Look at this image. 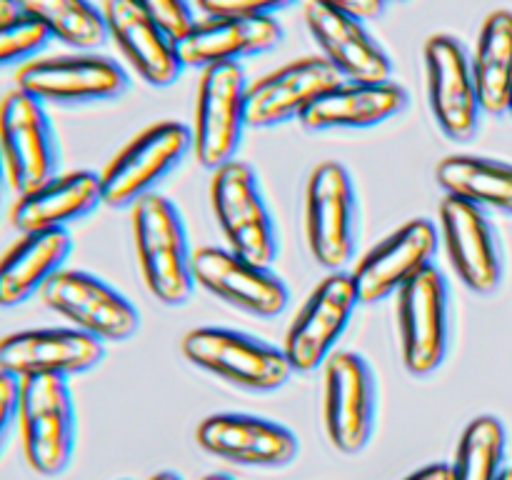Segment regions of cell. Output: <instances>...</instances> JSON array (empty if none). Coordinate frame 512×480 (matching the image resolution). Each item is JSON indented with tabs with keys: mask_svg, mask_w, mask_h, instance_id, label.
<instances>
[{
	"mask_svg": "<svg viewBox=\"0 0 512 480\" xmlns=\"http://www.w3.org/2000/svg\"><path fill=\"white\" fill-rule=\"evenodd\" d=\"M133 240L145 288L165 308L193 298L195 275L183 215L163 195H145L133 205Z\"/></svg>",
	"mask_w": 512,
	"mask_h": 480,
	"instance_id": "obj_1",
	"label": "cell"
},
{
	"mask_svg": "<svg viewBox=\"0 0 512 480\" xmlns=\"http://www.w3.org/2000/svg\"><path fill=\"white\" fill-rule=\"evenodd\" d=\"M180 350L190 365L248 393H275L295 375L283 348L243 330L193 328L180 340Z\"/></svg>",
	"mask_w": 512,
	"mask_h": 480,
	"instance_id": "obj_2",
	"label": "cell"
},
{
	"mask_svg": "<svg viewBox=\"0 0 512 480\" xmlns=\"http://www.w3.org/2000/svg\"><path fill=\"white\" fill-rule=\"evenodd\" d=\"M23 455L43 478H58L70 468L78 443V413L68 378L33 375L20 380Z\"/></svg>",
	"mask_w": 512,
	"mask_h": 480,
	"instance_id": "obj_3",
	"label": "cell"
},
{
	"mask_svg": "<svg viewBox=\"0 0 512 480\" xmlns=\"http://www.w3.org/2000/svg\"><path fill=\"white\" fill-rule=\"evenodd\" d=\"M188 153H193L190 125L180 120L148 125L120 148L100 173L103 205L133 208L145 195L158 193V185L183 165Z\"/></svg>",
	"mask_w": 512,
	"mask_h": 480,
	"instance_id": "obj_4",
	"label": "cell"
},
{
	"mask_svg": "<svg viewBox=\"0 0 512 480\" xmlns=\"http://www.w3.org/2000/svg\"><path fill=\"white\" fill-rule=\"evenodd\" d=\"M305 238L310 255L328 273H340L358 248V195L338 160L315 165L305 188Z\"/></svg>",
	"mask_w": 512,
	"mask_h": 480,
	"instance_id": "obj_5",
	"label": "cell"
},
{
	"mask_svg": "<svg viewBox=\"0 0 512 480\" xmlns=\"http://www.w3.org/2000/svg\"><path fill=\"white\" fill-rule=\"evenodd\" d=\"M248 85L240 63L213 65L200 75L190 133L195 160L210 173L238 160L248 128Z\"/></svg>",
	"mask_w": 512,
	"mask_h": 480,
	"instance_id": "obj_6",
	"label": "cell"
},
{
	"mask_svg": "<svg viewBox=\"0 0 512 480\" xmlns=\"http://www.w3.org/2000/svg\"><path fill=\"white\" fill-rule=\"evenodd\" d=\"M210 203L228 248L258 265H273L278 258V230L265 203L263 188L243 160L223 165L210 180Z\"/></svg>",
	"mask_w": 512,
	"mask_h": 480,
	"instance_id": "obj_7",
	"label": "cell"
},
{
	"mask_svg": "<svg viewBox=\"0 0 512 480\" xmlns=\"http://www.w3.org/2000/svg\"><path fill=\"white\" fill-rule=\"evenodd\" d=\"M0 155L8 185L18 195L60 175L58 133L48 108L20 88L0 100Z\"/></svg>",
	"mask_w": 512,
	"mask_h": 480,
	"instance_id": "obj_8",
	"label": "cell"
},
{
	"mask_svg": "<svg viewBox=\"0 0 512 480\" xmlns=\"http://www.w3.org/2000/svg\"><path fill=\"white\" fill-rule=\"evenodd\" d=\"M18 88L55 108L108 103L128 93L130 78L115 60L95 53L38 58L18 70Z\"/></svg>",
	"mask_w": 512,
	"mask_h": 480,
	"instance_id": "obj_9",
	"label": "cell"
},
{
	"mask_svg": "<svg viewBox=\"0 0 512 480\" xmlns=\"http://www.w3.org/2000/svg\"><path fill=\"white\" fill-rule=\"evenodd\" d=\"M378 420V380L368 360L340 350L325 363L323 423L330 445L343 455L368 448Z\"/></svg>",
	"mask_w": 512,
	"mask_h": 480,
	"instance_id": "obj_10",
	"label": "cell"
},
{
	"mask_svg": "<svg viewBox=\"0 0 512 480\" xmlns=\"http://www.w3.org/2000/svg\"><path fill=\"white\" fill-rule=\"evenodd\" d=\"M398 330L403 365L415 378H428L450 350V288L438 265L410 280L398 293Z\"/></svg>",
	"mask_w": 512,
	"mask_h": 480,
	"instance_id": "obj_11",
	"label": "cell"
},
{
	"mask_svg": "<svg viewBox=\"0 0 512 480\" xmlns=\"http://www.w3.org/2000/svg\"><path fill=\"white\" fill-rule=\"evenodd\" d=\"M423 58L435 125L453 143H470L480 130L483 108L468 50L455 35L435 33L425 40Z\"/></svg>",
	"mask_w": 512,
	"mask_h": 480,
	"instance_id": "obj_12",
	"label": "cell"
},
{
	"mask_svg": "<svg viewBox=\"0 0 512 480\" xmlns=\"http://www.w3.org/2000/svg\"><path fill=\"white\" fill-rule=\"evenodd\" d=\"M40 298L73 328L103 343H123L140 330L138 308L120 290L88 270H60L45 285Z\"/></svg>",
	"mask_w": 512,
	"mask_h": 480,
	"instance_id": "obj_13",
	"label": "cell"
},
{
	"mask_svg": "<svg viewBox=\"0 0 512 480\" xmlns=\"http://www.w3.org/2000/svg\"><path fill=\"white\" fill-rule=\"evenodd\" d=\"M360 305L350 273H328L285 335V358L293 373H315L335 355V345L348 330L355 308Z\"/></svg>",
	"mask_w": 512,
	"mask_h": 480,
	"instance_id": "obj_14",
	"label": "cell"
},
{
	"mask_svg": "<svg viewBox=\"0 0 512 480\" xmlns=\"http://www.w3.org/2000/svg\"><path fill=\"white\" fill-rule=\"evenodd\" d=\"M195 285L208 290L220 303L255 318H278L290 303L285 280L270 265H258L230 248L205 245L193 255Z\"/></svg>",
	"mask_w": 512,
	"mask_h": 480,
	"instance_id": "obj_15",
	"label": "cell"
},
{
	"mask_svg": "<svg viewBox=\"0 0 512 480\" xmlns=\"http://www.w3.org/2000/svg\"><path fill=\"white\" fill-rule=\"evenodd\" d=\"M438 228L428 218H413L380 240L350 273L360 305H375L398 295L428 268L438 253Z\"/></svg>",
	"mask_w": 512,
	"mask_h": 480,
	"instance_id": "obj_16",
	"label": "cell"
},
{
	"mask_svg": "<svg viewBox=\"0 0 512 480\" xmlns=\"http://www.w3.org/2000/svg\"><path fill=\"white\" fill-rule=\"evenodd\" d=\"M103 360V340L73 325L18 330L0 338V370L20 380L33 375H58L70 380L90 373Z\"/></svg>",
	"mask_w": 512,
	"mask_h": 480,
	"instance_id": "obj_17",
	"label": "cell"
},
{
	"mask_svg": "<svg viewBox=\"0 0 512 480\" xmlns=\"http://www.w3.org/2000/svg\"><path fill=\"white\" fill-rule=\"evenodd\" d=\"M205 453L240 468H288L300 453L298 435L278 420L248 413H215L198 425Z\"/></svg>",
	"mask_w": 512,
	"mask_h": 480,
	"instance_id": "obj_18",
	"label": "cell"
},
{
	"mask_svg": "<svg viewBox=\"0 0 512 480\" xmlns=\"http://www.w3.org/2000/svg\"><path fill=\"white\" fill-rule=\"evenodd\" d=\"M343 83V75L323 58L293 60L248 85V128H278L305 115L328 90Z\"/></svg>",
	"mask_w": 512,
	"mask_h": 480,
	"instance_id": "obj_19",
	"label": "cell"
},
{
	"mask_svg": "<svg viewBox=\"0 0 512 480\" xmlns=\"http://www.w3.org/2000/svg\"><path fill=\"white\" fill-rule=\"evenodd\" d=\"M440 238L465 288L478 295H490L500 288L503 258L498 235L483 208L445 195L440 203Z\"/></svg>",
	"mask_w": 512,
	"mask_h": 480,
	"instance_id": "obj_20",
	"label": "cell"
},
{
	"mask_svg": "<svg viewBox=\"0 0 512 480\" xmlns=\"http://www.w3.org/2000/svg\"><path fill=\"white\" fill-rule=\"evenodd\" d=\"M305 25L323 58L348 83H390L395 73L388 50L368 33L365 23L340 10L308 0Z\"/></svg>",
	"mask_w": 512,
	"mask_h": 480,
	"instance_id": "obj_21",
	"label": "cell"
},
{
	"mask_svg": "<svg viewBox=\"0 0 512 480\" xmlns=\"http://www.w3.org/2000/svg\"><path fill=\"white\" fill-rule=\"evenodd\" d=\"M283 43L278 18H205L178 40L185 68H213L255 58Z\"/></svg>",
	"mask_w": 512,
	"mask_h": 480,
	"instance_id": "obj_22",
	"label": "cell"
},
{
	"mask_svg": "<svg viewBox=\"0 0 512 480\" xmlns=\"http://www.w3.org/2000/svg\"><path fill=\"white\" fill-rule=\"evenodd\" d=\"M110 40L120 48L135 73L153 88H168L183 73L178 43L150 20L133 0H105Z\"/></svg>",
	"mask_w": 512,
	"mask_h": 480,
	"instance_id": "obj_23",
	"label": "cell"
},
{
	"mask_svg": "<svg viewBox=\"0 0 512 480\" xmlns=\"http://www.w3.org/2000/svg\"><path fill=\"white\" fill-rule=\"evenodd\" d=\"M103 205V185L93 170L60 173L30 193L18 195L10 223L23 233H45V230H68L78 220L88 218Z\"/></svg>",
	"mask_w": 512,
	"mask_h": 480,
	"instance_id": "obj_24",
	"label": "cell"
},
{
	"mask_svg": "<svg viewBox=\"0 0 512 480\" xmlns=\"http://www.w3.org/2000/svg\"><path fill=\"white\" fill-rule=\"evenodd\" d=\"M408 103V90L395 80L390 83H348L343 80L305 110L300 125L315 130V133L368 130L403 113Z\"/></svg>",
	"mask_w": 512,
	"mask_h": 480,
	"instance_id": "obj_25",
	"label": "cell"
},
{
	"mask_svg": "<svg viewBox=\"0 0 512 480\" xmlns=\"http://www.w3.org/2000/svg\"><path fill=\"white\" fill-rule=\"evenodd\" d=\"M70 253V230L20 235V240L0 255V308H18L43 293L45 285L65 270Z\"/></svg>",
	"mask_w": 512,
	"mask_h": 480,
	"instance_id": "obj_26",
	"label": "cell"
},
{
	"mask_svg": "<svg viewBox=\"0 0 512 480\" xmlns=\"http://www.w3.org/2000/svg\"><path fill=\"white\" fill-rule=\"evenodd\" d=\"M473 78L483 113L510 115L512 105V10H493L480 28Z\"/></svg>",
	"mask_w": 512,
	"mask_h": 480,
	"instance_id": "obj_27",
	"label": "cell"
},
{
	"mask_svg": "<svg viewBox=\"0 0 512 480\" xmlns=\"http://www.w3.org/2000/svg\"><path fill=\"white\" fill-rule=\"evenodd\" d=\"M445 195L512 215V165L483 155H448L435 168Z\"/></svg>",
	"mask_w": 512,
	"mask_h": 480,
	"instance_id": "obj_28",
	"label": "cell"
},
{
	"mask_svg": "<svg viewBox=\"0 0 512 480\" xmlns=\"http://www.w3.org/2000/svg\"><path fill=\"white\" fill-rule=\"evenodd\" d=\"M18 8L78 53H93L110 40L105 13L90 0H18Z\"/></svg>",
	"mask_w": 512,
	"mask_h": 480,
	"instance_id": "obj_29",
	"label": "cell"
},
{
	"mask_svg": "<svg viewBox=\"0 0 512 480\" xmlns=\"http://www.w3.org/2000/svg\"><path fill=\"white\" fill-rule=\"evenodd\" d=\"M508 433L495 415H478L460 435L450 480H500L505 473Z\"/></svg>",
	"mask_w": 512,
	"mask_h": 480,
	"instance_id": "obj_30",
	"label": "cell"
},
{
	"mask_svg": "<svg viewBox=\"0 0 512 480\" xmlns=\"http://www.w3.org/2000/svg\"><path fill=\"white\" fill-rule=\"evenodd\" d=\"M50 33L38 23L20 13L18 18L0 25V70L25 68L38 60L50 45Z\"/></svg>",
	"mask_w": 512,
	"mask_h": 480,
	"instance_id": "obj_31",
	"label": "cell"
},
{
	"mask_svg": "<svg viewBox=\"0 0 512 480\" xmlns=\"http://www.w3.org/2000/svg\"><path fill=\"white\" fill-rule=\"evenodd\" d=\"M133 3L138 5L150 20H155L175 43L198 23L190 0H133Z\"/></svg>",
	"mask_w": 512,
	"mask_h": 480,
	"instance_id": "obj_32",
	"label": "cell"
},
{
	"mask_svg": "<svg viewBox=\"0 0 512 480\" xmlns=\"http://www.w3.org/2000/svg\"><path fill=\"white\" fill-rule=\"evenodd\" d=\"M295 0H198L208 18H275Z\"/></svg>",
	"mask_w": 512,
	"mask_h": 480,
	"instance_id": "obj_33",
	"label": "cell"
},
{
	"mask_svg": "<svg viewBox=\"0 0 512 480\" xmlns=\"http://www.w3.org/2000/svg\"><path fill=\"white\" fill-rule=\"evenodd\" d=\"M20 423V378L0 370V455L13 440Z\"/></svg>",
	"mask_w": 512,
	"mask_h": 480,
	"instance_id": "obj_34",
	"label": "cell"
},
{
	"mask_svg": "<svg viewBox=\"0 0 512 480\" xmlns=\"http://www.w3.org/2000/svg\"><path fill=\"white\" fill-rule=\"evenodd\" d=\"M315 3L340 10V13L350 15V18L360 20V23L378 20L385 13V8H388V0H315Z\"/></svg>",
	"mask_w": 512,
	"mask_h": 480,
	"instance_id": "obj_35",
	"label": "cell"
},
{
	"mask_svg": "<svg viewBox=\"0 0 512 480\" xmlns=\"http://www.w3.org/2000/svg\"><path fill=\"white\" fill-rule=\"evenodd\" d=\"M405 480H450V463H430L410 473Z\"/></svg>",
	"mask_w": 512,
	"mask_h": 480,
	"instance_id": "obj_36",
	"label": "cell"
},
{
	"mask_svg": "<svg viewBox=\"0 0 512 480\" xmlns=\"http://www.w3.org/2000/svg\"><path fill=\"white\" fill-rule=\"evenodd\" d=\"M20 8H18V0H0V25L8 23V20L18 18Z\"/></svg>",
	"mask_w": 512,
	"mask_h": 480,
	"instance_id": "obj_37",
	"label": "cell"
},
{
	"mask_svg": "<svg viewBox=\"0 0 512 480\" xmlns=\"http://www.w3.org/2000/svg\"><path fill=\"white\" fill-rule=\"evenodd\" d=\"M148 480H185V478H183V475L173 473V470H160V473L150 475Z\"/></svg>",
	"mask_w": 512,
	"mask_h": 480,
	"instance_id": "obj_38",
	"label": "cell"
},
{
	"mask_svg": "<svg viewBox=\"0 0 512 480\" xmlns=\"http://www.w3.org/2000/svg\"><path fill=\"white\" fill-rule=\"evenodd\" d=\"M5 185H8V173H5L3 155H0V208H3V193H5Z\"/></svg>",
	"mask_w": 512,
	"mask_h": 480,
	"instance_id": "obj_39",
	"label": "cell"
},
{
	"mask_svg": "<svg viewBox=\"0 0 512 480\" xmlns=\"http://www.w3.org/2000/svg\"><path fill=\"white\" fill-rule=\"evenodd\" d=\"M203 480H235V478L228 473H210V475H205Z\"/></svg>",
	"mask_w": 512,
	"mask_h": 480,
	"instance_id": "obj_40",
	"label": "cell"
},
{
	"mask_svg": "<svg viewBox=\"0 0 512 480\" xmlns=\"http://www.w3.org/2000/svg\"><path fill=\"white\" fill-rule=\"evenodd\" d=\"M500 480H512V468H505L503 478H500Z\"/></svg>",
	"mask_w": 512,
	"mask_h": 480,
	"instance_id": "obj_41",
	"label": "cell"
},
{
	"mask_svg": "<svg viewBox=\"0 0 512 480\" xmlns=\"http://www.w3.org/2000/svg\"><path fill=\"white\" fill-rule=\"evenodd\" d=\"M388 3H405V0H388Z\"/></svg>",
	"mask_w": 512,
	"mask_h": 480,
	"instance_id": "obj_42",
	"label": "cell"
},
{
	"mask_svg": "<svg viewBox=\"0 0 512 480\" xmlns=\"http://www.w3.org/2000/svg\"><path fill=\"white\" fill-rule=\"evenodd\" d=\"M510 115H512V105H510Z\"/></svg>",
	"mask_w": 512,
	"mask_h": 480,
	"instance_id": "obj_43",
	"label": "cell"
}]
</instances>
